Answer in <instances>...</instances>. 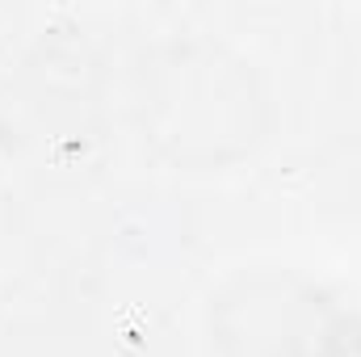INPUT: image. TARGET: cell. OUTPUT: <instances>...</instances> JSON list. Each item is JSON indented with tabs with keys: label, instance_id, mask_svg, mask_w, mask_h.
<instances>
[]
</instances>
